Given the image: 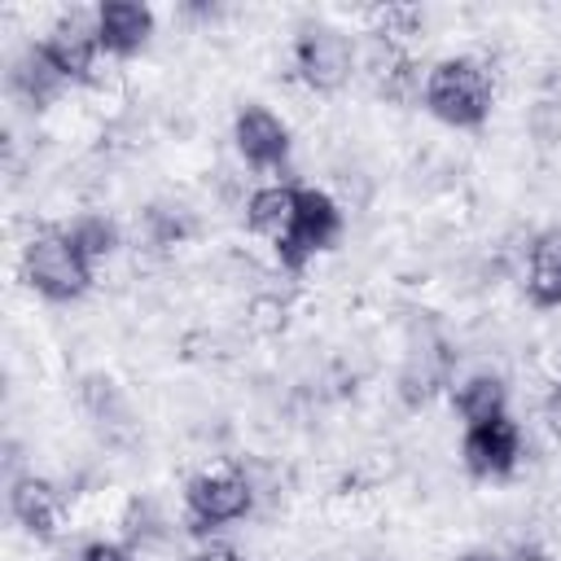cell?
Returning <instances> with one entry per match:
<instances>
[{
    "instance_id": "6da1fadb",
    "label": "cell",
    "mask_w": 561,
    "mask_h": 561,
    "mask_svg": "<svg viewBox=\"0 0 561 561\" xmlns=\"http://www.w3.org/2000/svg\"><path fill=\"white\" fill-rule=\"evenodd\" d=\"M491 70L478 57H447L425 75V110L447 127H482L491 114Z\"/></svg>"
},
{
    "instance_id": "7a4b0ae2",
    "label": "cell",
    "mask_w": 561,
    "mask_h": 561,
    "mask_svg": "<svg viewBox=\"0 0 561 561\" xmlns=\"http://www.w3.org/2000/svg\"><path fill=\"white\" fill-rule=\"evenodd\" d=\"M22 272H26V285L53 302L83 298L92 285V263L75 250L66 232H39L22 254Z\"/></svg>"
},
{
    "instance_id": "3957f363",
    "label": "cell",
    "mask_w": 561,
    "mask_h": 561,
    "mask_svg": "<svg viewBox=\"0 0 561 561\" xmlns=\"http://www.w3.org/2000/svg\"><path fill=\"white\" fill-rule=\"evenodd\" d=\"M184 500H188V522H193V530L206 535V530H219V526H228V522L250 517V508H254V486H250L245 469H206V473H197V478L188 482Z\"/></svg>"
},
{
    "instance_id": "277c9868",
    "label": "cell",
    "mask_w": 561,
    "mask_h": 561,
    "mask_svg": "<svg viewBox=\"0 0 561 561\" xmlns=\"http://www.w3.org/2000/svg\"><path fill=\"white\" fill-rule=\"evenodd\" d=\"M294 66L311 92H337L355 75V39L333 26H311L294 44Z\"/></svg>"
},
{
    "instance_id": "5b68a950",
    "label": "cell",
    "mask_w": 561,
    "mask_h": 561,
    "mask_svg": "<svg viewBox=\"0 0 561 561\" xmlns=\"http://www.w3.org/2000/svg\"><path fill=\"white\" fill-rule=\"evenodd\" d=\"M460 456H465V469L473 478H508L517 469V460H522L517 421L495 416V421H482V425H465Z\"/></svg>"
},
{
    "instance_id": "8992f818",
    "label": "cell",
    "mask_w": 561,
    "mask_h": 561,
    "mask_svg": "<svg viewBox=\"0 0 561 561\" xmlns=\"http://www.w3.org/2000/svg\"><path fill=\"white\" fill-rule=\"evenodd\" d=\"M44 57L66 75V83L75 79H92L96 75V57H101V35H96V13H61L48 35H44Z\"/></svg>"
},
{
    "instance_id": "52a82bcc",
    "label": "cell",
    "mask_w": 561,
    "mask_h": 561,
    "mask_svg": "<svg viewBox=\"0 0 561 561\" xmlns=\"http://www.w3.org/2000/svg\"><path fill=\"white\" fill-rule=\"evenodd\" d=\"M337 232H342V210H337V202H333L329 193H320V188H302L294 237H289L276 254H280V263H285L289 272H298L316 250H329V245L337 241Z\"/></svg>"
},
{
    "instance_id": "ba28073f",
    "label": "cell",
    "mask_w": 561,
    "mask_h": 561,
    "mask_svg": "<svg viewBox=\"0 0 561 561\" xmlns=\"http://www.w3.org/2000/svg\"><path fill=\"white\" fill-rule=\"evenodd\" d=\"M232 140H237V153L254 167V171H272L289 158V127L263 110V105H245L232 123Z\"/></svg>"
},
{
    "instance_id": "9c48e42d",
    "label": "cell",
    "mask_w": 561,
    "mask_h": 561,
    "mask_svg": "<svg viewBox=\"0 0 561 561\" xmlns=\"http://www.w3.org/2000/svg\"><path fill=\"white\" fill-rule=\"evenodd\" d=\"M298 197H302V184H263L250 193L245 202V224L254 237L272 241L276 250L294 237V224H298Z\"/></svg>"
},
{
    "instance_id": "30bf717a",
    "label": "cell",
    "mask_w": 561,
    "mask_h": 561,
    "mask_svg": "<svg viewBox=\"0 0 561 561\" xmlns=\"http://www.w3.org/2000/svg\"><path fill=\"white\" fill-rule=\"evenodd\" d=\"M9 513H13V517H18V526H26L35 539H53V535L61 530L66 504H61V491H57L48 478L22 473V478H13Z\"/></svg>"
},
{
    "instance_id": "8fae6325",
    "label": "cell",
    "mask_w": 561,
    "mask_h": 561,
    "mask_svg": "<svg viewBox=\"0 0 561 561\" xmlns=\"http://www.w3.org/2000/svg\"><path fill=\"white\" fill-rule=\"evenodd\" d=\"M447 377H451V351H447L443 342L425 337V342H416V346L408 351V359H403L399 399H403L408 408H421V403H430V399L447 386Z\"/></svg>"
},
{
    "instance_id": "7c38bea8",
    "label": "cell",
    "mask_w": 561,
    "mask_h": 561,
    "mask_svg": "<svg viewBox=\"0 0 561 561\" xmlns=\"http://www.w3.org/2000/svg\"><path fill=\"white\" fill-rule=\"evenodd\" d=\"M96 35H101V53L127 57V53L149 44L153 13L145 4H131V0H110V4L96 9Z\"/></svg>"
},
{
    "instance_id": "4fadbf2b",
    "label": "cell",
    "mask_w": 561,
    "mask_h": 561,
    "mask_svg": "<svg viewBox=\"0 0 561 561\" xmlns=\"http://www.w3.org/2000/svg\"><path fill=\"white\" fill-rule=\"evenodd\" d=\"M526 298L539 311L561 307V228L530 241V250H526Z\"/></svg>"
},
{
    "instance_id": "5bb4252c",
    "label": "cell",
    "mask_w": 561,
    "mask_h": 561,
    "mask_svg": "<svg viewBox=\"0 0 561 561\" xmlns=\"http://www.w3.org/2000/svg\"><path fill=\"white\" fill-rule=\"evenodd\" d=\"M456 412L465 416V425H482V421H495V416H508V386L495 377V373H473L456 386L451 394Z\"/></svg>"
},
{
    "instance_id": "9a60e30c",
    "label": "cell",
    "mask_w": 561,
    "mask_h": 561,
    "mask_svg": "<svg viewBox=\"0 0 561 561\" xmlns=\"http://www.w3.org/2000/svg\"><path fill=\"white\" fill-rule=\"evenodd\" d=\"M66 88V75L44 57V48H31L22 53V61L13 66V92H22L31 105H44L53 101L57 92Z\"/></svg>"
},
{
    "instance_id": "2e32d148",
    "label": "cell",
    "mask_w": 561,
    "mask_h": 561,
    "mask_svg": "<svg viewBox=\"0 0 561 561\" xmlns=\"http://www.w3.org/2000/svg\"><path fill=\"white\" fill-rule=\"evenodd\" d=\"M66 237L75 241V250H79L92 267L118 250V228H114V219H105V215H79V219L66 228Z\"/></svg>"
},
{
    "instance_id": "e0dca14e",
    "label": "cell",
    "mask_w": 561,
    "mask_h": 561,
    "mask_svg": "<svg viewBox=\"0 0 561 561\" xmlns=\"http://www.w3.org/2000/svg\"><path fill=\"white\" fill-rule=\"evenodd\" d=\"M145 232H149L153 245H180V241H188V237L197 232V219H193V210H184V206L158 202V206L145 210Z\"/></svg>"
},
{
    "instance_id": "ac0fdd59",
    "label": "cell",
    "mask_w": 561,
    "mask_h": 561,
    "mask_svg": "<svg viewBox=\"0 0 561 561\" xmlns=\"http://www.w3.org/2000/svg\"><path fill=\"white\" fill-rule=\"evenodd\" d=\"M530 136L539 145H561V101H539L530 110Z\"/></svg>"
},
{
    "instance_id": "d6986e66",
    "label": "cell",
    "mask_w": 561,
    "mask_h": 561,
    "mask_svg": "<svg viewBox=\"0 0 561 561\" xmlns=\"http://www.w3.org/2000/svg\"><path fill=\"white\" fill-rule=\"evenodd\" d=\"M79 561H140V557H136V548H127V543H105V539H101V543H88Z\"/></svg>"
},
{
    "instance_id": "ffe728a7",
    "label": "cell",
    "mask_w": 561,
    "mask_h": 561,
    "mask_svg": "<svg viewBox=\"0 0 561 561\" xmlns=\"http://www.w3.org/2000/svg\"><path fill=\"white\" fill-rule=\"evenodd\" d=\"M543 425H548V434L561 443V381L548 390V399H543Z\"/></svg>"
},
{
    "instance_id": "44dd1931",
    "label": "cell",
    "mask_w": 561,
    "mask_h": 561,
    "mask_svg": "<svg viewBox=\"0 0 561 561\" xmlns=\"http://www.w3.org/2000/svg\"><path fill=\"white\" fill-rule=\"evenodd\" d=\"M188 561H241V552H237V548H228V543H202Z\"/></svg>"
},
{
    "instance_id": "7402d4cb",
    "label": "cell",
    "mask_w": 561,
    "mask_h": 561,
    "mask_svg": "<svg viewBox=\"0 0 561 561\" xmlns=\"http://www.w3.org/2000/svg\"><path fill=\"white\" fill-rule=\"evenodd\" d=\"M504 561H548V557H543V552H535V548H513Z\"/></svg>"
},
{
    "instance_id": "603a6c76",
    "label": "cell",
    "mask_w": 561,
    "mask_h": 561,
    "mask_svg": "<svg viewBox=\"0 0 561 561\" xmlns=\"http://www.w3.org/2000/svg\"><path fill=\"white\" fill-rule=\"evenodd\" d=\"M465 561H491V557H465Z\"/></svg>"
},
{
    "instance_id": "cb8c5ba5",
    "label": "cell",
    "mask_w": 561,
    "mask_h": 561,
    "mask_svg": "<svg viewBox=\"0 0 561 561\" xmlns=\"http://www.w3.org/2000/svg\"><path fill=\"white\" fill-rule=\"evenodd\" d=\"M548 561H552V557H548Z\"/></svg>"
}]
</instances>
